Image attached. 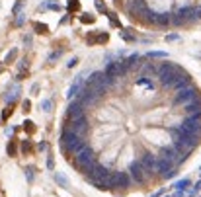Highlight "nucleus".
<instances>
[{
    "label": "nucleus",
    "mask_w": 201,
    "mask_h": 197,
    "mask_svg": "<svg viewBox=\"0 0 201 197\" xmlns=\"http://www.w3.org/2000/svg\"><path fill=\"white\" fill-rule=\"evenodd\" d=\"M72 164L74 166H78L80 170H82L84 174L90 170V168L96 164V158H94V152H92V148L90 147H86L84 150H80L76 156H74V160H72Z\"/></svg>",
    "instance_id": "f257e3e1"
},
{
    "label": "nucleus",
    "mask_w": 201,
    "mask_h": 197,
    "mask_svg": "<svg viewBox=\"0 0 201 197\" xmlns=\"http://www.w3.org/2000/svg\"><path fill=\"white\" fill-rule=\"evenodd\" d=\"M199 98V90L195 88V86H188V88H184L176 94V98H174V106H188L191 104L193 100H197Z\"/></svg>",
    "instance_id": "f03ea898"
},
{
    "label": "nucleus",
    "mask_w": 201,
    "mask_h": 197,
    "mask_svg": "<svg viewBox=\"0 0 201 197\" xmlns=\"http://www.w3.org/2000/svg\"><path fill=\"white\" fill-rule=\"evenodd\" d=\"M109 185H111V189H117V187L127 189L131 185L129 172H113V174H111V178H109Z\"/></svg>",
    "instance_id": "7ed1b4c3"
},
{
    "label": "nucleus",
    "mask_w": 201,
    "mask_h": 197,
    "mask_svg": "<svg viewBox=\"0 0 201 197\" xmlns=\"http://www.w3.org/2000/svg\"><path fill=\"white\" fill-rule=\"evenodd\" d=\"M106 72L108 76H113V78H121V76H125L129 72V68L125 67V63H123V59L121 61H111V63H108L106 64Z\"/></svg>",
    "instance_id": "20e7f679"
},
{
    "label": "nucleus",
    "mask_w": 201,
    "mask_h": 197,
    "mask_svg": "<svg viewBox=\"0 0 201 197\" xmlns=\"http://www.w3.org/2000/svg\"><path fill=\"white\" fill-rule=\"evenodd\" d=\"M129 176H131L133 181H137V184H145L146 178H148V174L143 168V164H141L139 160H135V162L129 164Z\"/></svg>",
    "instance_id": "39448f33"
},
{
    "label": "nucleus",
    "mask_w": 201,
    "mask_h": 197,
    "mask_svg": "<svg viewBox=\"0 0 201 197\" xmlns=\"http://www.w3.org/2000/svg\"><path fill=\"white\" fill-rule=\"evenodd\" d=\"M82 109H84V106L80 104L78 100H74V101H70L69 104V107H66V119L69 121H74V119H78V117H82Z\"/></svg>",
    "instance_id": "423d86ee"
},
{
    "label": "nucleus",
    "mask_w": 201,
    "mask_h": 197,
    "mask_svg": "<svg viewBox=\"0 0 201 197\" xmlns=\"http://www.w3.org/2000/svg\"><path fill=\"white\" fill-rule=\"evenodd\" d=\"M141 164H143V168L146 170L148 176H152V170H156V164H158V158H156L154 154H151V152H145L143 156H141L139 160Z\"/></svg>",
    "instance_id": "0eeeda50"
},
{
    "label": "nucleus",
    "mask_w": 201,
    "mask_h": 197,
    "mask_svg": "<svg viewBox=\"0 0 201 197\" xmlns=\"http://www.w3.org/2000/svg\"><path fill=\"white\" fill-rule=\"evenodd\" d=\"M180 127L188 129L189 133H195V135H201V117H185L184 123Z\"/></svg>",
    "instance_id": "6e6552de"
},
{
    "label": "nucleus",
    "mask_w": 201,
    "mask_h": 197,
    "mask_svg": "<svg viewBox=\"0 0 201 197\" xmlns=\"http://www.w3.org/2000/svg\"><path fill=\"white\" fill-rule=\"evenodd\" d=\"M146 10H148V6L145 4V0H133V4L129 6V16L141 20V16H143Z\"/></svg>",
    "instance_id": "1a4fd4ad"
},
{
    "label": "nucleus",
    "mask_w": 201,
    "mask_h": 197,
    "mask_svg": "<svg viewBox=\"0 0 201 197\" xmlns=\"http://www.w3.org/2000/svg\"><path fill=\"white\" fill-rule=\"evenodd\" d=\"M184 111L188 117H201V98L193 100L188 106H184Z\"/></svg>",
    "instance_id": "9d476101"
},
{
    "label": "nucleus",
    "mask_w": 201,
    "mask_h": 197,
    "mask_svg": "<svg viewBox=\"0 0 201 197\" xmlns=\"http://www.w3.org/2000/svg\"><path fill=\"white\" fill-rule=\"evenodd\" d=\"M174 166H176V162H172V160H168V158H160V156H158L156 172H160L162 176H164V174H168V172H172V170H174Z\"/></svg>",
    "instance_id": "9b49d317"
},
{
    "label": "nucleus",
    "mask_w": 201,
    "mask_h": 197,
    "mask_svg": "<svg viewBox=\"0 0 201 197\" xmlns=\"http://www.w3.org/2000/svg\"><path fill=\"white\" fill-rule=\"evenodd\" d=\"M109 39V35L106 31H96L92 35H88V43H106Z\"/></svg>",
    "instance_id": "f8f14e48"
},
{
    "label": "nucleus",
    "mask_w": 201,
    "mask_h": 197,
    "mask_svg": "<svg viewBox=\"0 0 201 197\" xmlns=\"http://www.w3.org/2000/svg\"><path fill=\"white\" fill-rule=\"evenodd\" d=\"M170 24H172V14L164 12L156 16V26H170Z\"/></svg>",
    "instance_id": "ddd939ff"
},
{
    "label": "nucleus",
    "mask_w": 201,
    "mask_h": 197,
    "mask_svg": "<svg viewBox=\"0 0 201 197\" xmlns=\"http://www.w3.org/2000/svg\"><path fill=\"white\" fill-rule=\"evenodd\" d=\"M156 16H158V14L156 12H152V10H146L143 16H141V20L145 21V24H156Z\"/></svg>",
    "instance_id": "4468645a"
},
{
    "label": "nucleus",
    "mask_w": 201,
    "mask_h": 197,
    "mask_svg": "<svg viewBox=\"0 0 201 197\" xmlns=\"http://www.w3.org/2000/svg\"><path fill=\"white\" fill-rule=\"evenodd\" d=\"M191 185V181L188 180V178H184V180H178L176 184H174V187H176V191H185Z\"/></svg>",
    "instance_id": "2eb2a0df"
},
{
    "label": "nucleus",
    "mask_w": 201,
    "mask_h": 197,
    "mask_svg": "<svg viewBox=\"0 0 201 197\" xmlns=\"http://www.w3.org/2000/svg\"><path fill=\"white\" fill-rule=\"evenodd\" d=\"M55 181H57V184L61 185V187H65V189H69V180H66V176H65V174H61V172H57V174H55Z\"/></svg>",
    "instance_id": "dca6fc26"
},
{
    "label": "nucleus",
    "mask_w": 201,
    "mask_h": 197,
    "mask_svg": "<svg viewBox=\"0 0 201 197\" xmlns=\"http://www.w3.org/2000/svg\"><path fill=\"white\" fill-rule=\"evenodd\" d=\"M137 61H139V55H137V53H133V55L127 57V59H123V63H125V67H127V68L137 67Z\"/></svg>",
    "instance_id": "f3484780"
},
{
    "label": "nucleus",
    "mask_w": 201,
    "mask_h": 197,
    "mask_svg": "<svg viewBox=\"0 0 201 197\" xmlns=\"http://www.w3.org/2000/svg\"><path fill=\"white\" fill-rule=\"evenodd\" d=\"M31 27L35 30V33H47V31H49V27H47L45 24H39V21H33Z\"/></svg>",
    "instance_id": "a211bd4d"
},
{
    "label": "nucleus",
    "mask_w": 201,
    "mask_h": 197,
    "mask_svg": "<svg viewBox=\"0 0 201 197\" xmlns=\"http://www.w3.org/2000/svg\"><path fill=\"white\" fill-rule=\"evenodd\" d=\"M41 109H43V111H45V113H49L51 109H53V100H49V98H45V100L41 101Z\"/></svg>",
    "instance_id": "6ab92c4d"
},
{
    "label": "nucleus",
    "mask_w": 201,
    "mask_h": 197,
    "mask_svg": "<svg viewBox=\"0 0 201 197\" xmlns=\"http://www.w3.org/2000/svg\"><path fill=\"white\" fill-rule=\"evenodd\" d=\"M137 86H146V88H151V90L154 88V84H152V82H151V80H148V78H146V76H141V78L137 80Z\"/></svg>",
    "instance_id": "aec40b11"
},
{
    "label": "nucleus",
    "mask_w": 201,
    "mask_h": 197,
    "mask_svg": "<svg viewBox=\"0 0 201 197\" xmlns=\"http://www.w3.org/2000/svg\"><path fill=\"white\" fill-rule=\"evenodd\" d=\"M12 113H14V104H12V106L8 104V106H6V107H4V113H2V121H8Z\"/></svg>",
    "instance_id": "412c9836"
},
{
    "label": "nucleus",
    "mask_w": 201,
    "mask_h": 197,
    "mask_svg": "<svg viewBox=\"0 0 201 197\" xmlns=\"http://www.w3.org/2000/svg\"><path fill=\"white\" fill-rule=\"evenodd\" d=\"M146 57H151V59H164V57H168V53H164V51H151Z\"/></svg>",
    "instance_id": "4be33fe9"
},
{
    "label": "nucleus",
    "mask_w": 201,
    "mask_h": 197,
    "mask_svg": "<svg viewBox=\"0 0 201 197\" xmlns=\"http://www.w3.org/2000/svg\"><path fill=\"white\" fill-rule=\"evenodd\" d=\"M8 156H16V152H18V144H16V141H10L8 143Z\"/></svg>",
    "instance_id": "5701e85b"
},
{
    "label": "nucleus",
    "mask_w": 201,
    "mask_h": 197,
    "mask_svg": "<svg viewBox=\"0 0 201 197\" xmlns=\"http://www.w3.org/2000/svg\"><path fill=\"white\" fill-rule=\"evenodd\" d=\"M24 131L27 135H33L35 133V125H33V121H24Z\"/></svg>",
    "instance_id": "b1692460"
},
{
    "label": "nucleus",
    "mask_w": 201,
    "mask_h": 197,
    "mask_svg": "<svg viewBox=\"0 0 201 197\" xmlns=\"http://www.w3.org/2000/svg\"><path fill=\"white\" fill-rule=\"evenodd\" d=\"M22 152H24V154H27V152H33L31 141H24V143H22Z\"/></svg>",
    "instance_id": "393cba45"
},
{
    "label": "nucleus",
    "mask_w": 201,
    "mask_h": 197,
    "mask_svg": "<svg viewBox=\"0 0 201 197\" xmlns=\"http://www.w3.org/2000/svg\"><path fill=\"white\" fill-rule=\"evenodd\" d=\"M16 57H18V49H12L10 53L6 55V59H4V63H6V64H10V63H12L14 59H16Z\"/></svg>",
    "instance_id": "a878e982"
},
{
    "label": "nucleus",
    "mask_w": 201,
    "mask_h": 197,
    "mask_svg": "<svg viewBox=\"0 0 201 197\" xmlns=\"http://www.w3.org/2000/svg\"><path fill=\"white\" fill-rule=\"evenodd\" d=\"M94 16L92 14H82V16H80V21H82V24H94Z\"/></svg>",
    "instance_id": "bb28decb"
},
{
    "label": "nucleus",
    "mask_w": 201,
    "mask_h": 197,
    "mask_svg": "<svg viewBox=\"0 0 201 197\" xmlns=\"http://www.w3.org/2000/svg\"><path fill=\"white\" fill-rule=\"evenodd\" d=\"M119 35H121L125 41H135V35H131L127 30H121V31H119Z\"/></svg>",
    "instance_id": "cd10ccee"
},
{
    "label": "nucleus",
    "mask_w": 201,
    "mask_h": 197,
    "mask_svg": "<svg viewBox=\"0 0 201 197\" xmlns=\"http://www.w3.org/2000/svg\"><path fill=\"white\" fill-rule=\"evenodd\" d=\"M154 72H156L154 64H151V63H148L146 67H145V70H143V76H145V74H154Z\"/></svg>",
    "instance_id": "c85d7f7f"
},
{
    "label": "nucleus",
    "mask_w": 201,
    "mask_h": 197,
    "mask_svg": "<svg viewBox=\"0 0 201 197\" xmlns=\"http://www.w3.org/2000/svg\"><path fill=\"white\" fill-rule=\"evenodd\" d=\"M78 8H80L78 0H69V10H78Z\"/></svg>",
    "instance_id": "c756f323"
},
{
    "label": "nucleus",
    "mask_w": 201,
    "mask_h": 197,
    "mask_svg": "<svg viewBox=\"0 0 201 197\" xmlns=\"http://www.w3.org/2000/svg\"><path fill=\"white\" fill-rule=\"evenodd\" d=\"M47 168H49V170H53V168H55V160H53V154H51V152L47 154Z\"/></svg>",
    "instance_id": "7c9ffc66"
},
{
    "label": "nucleus",
    "mask_w": 201,
    "mask_h": 197,
    "mask_svg": "<svg viewBox=\"0 0 201 197\" xmlns=\"http://www.w3.org/2000/svg\"><path fill=\"white\" fill-rule=\"evenodd\" d=\"M108 16H109V21H111V26L119 27V21H117V18H115V14H108Z\"/></svg>",
    "instance_id": "2f4dec72"
},
{
    "label": "nucleus",
    "mask_w": 201,
    "mask_h": 197,
    "mask_svg": "<svg viewBox=\"0 0 201 197\" xmlns=\"http://www.w3.org/2000/svg\"><path fill=\"white\" fill-rule=\"evenodd\" d=\"M26 178H27V181H33V168H27L26 170Z\"/></svg>",
    "instance_id": "473e14b6"
},
{
    "label": "nucleus",
    "mask_w": 201,
    "mask_h": 197,
    "mask_svg": "<svg viewBox=\"0 0 201 197\" xmlns=\"http://www.w3.org/2000/svg\"><path fill=\"white\" fill-rule=\"evenodd\" d=\"M199 189H201V180L197 181V184H195V185H193V191H189V197H191L193 193H197V191H199Z\"/></svg>",
    "instance_id": "72a5a7b5"
},
{
    "label": "nucleus",
    "mask_w": 201,
    "mask_h": 197,
    "mask_svg": "<svg viewBox=\"0 0 201 197\" xmlns=\"http://www.w3.org/2000/svg\"><path fill=\"white\" fill-rule=\"evenodd\" d=\"M24 78H27V70H20V72H18V78H16V80H24Z\"/></svg>",
    "instance_id": "f704fd0d"
},
{
    "label": "nucleus",
    "mask_w": 201,
    "mask_h": 197,
    "mask_svg": "<svg viewBox=\"0 0 201 197\" xmlns=\"http://www.w3.org/2000/svg\"><path fill=\"white\" fill-rule=\"evenodd\" d=\"M24 24V14H18V18H16V26H22Z\"/></svg>",
    "instance_id": "c9c22d12"
},
{
    "label": "nucleus",
    "mask_w": 201,
    "mask_h": 197,
    "mask_svg": "<svg viewBox=\"0 0 201 197\" xmlns=\"http://www.w3.org/2000/svg\"><path fill=\"white\" fill-rule=\"evenodd\" d=\"M29 109H31V101L26 100V101H24V111H29Z\"/></svg>",
    "instance_id": "e433bc0d"
},
{
    "label": "nucleus",
    "mask_w": 201,
    "mask_h": 197,
    "mask_svg": "<svg viewBox=\"0 0 201 197\" xmlns=\"http://www.w3.org/2000/svg\"><path fill=\"white\" fill-rule=\"evenodd\" d=\"M37 148H39V150H47V148H49V144L43 141V143H39V147H37Z\"/></svg>",
    "instance_id": "4c0bfd02"
},
{
    "label": "nucleus",
    "mask_w": 201,
    "mask_h": 197,
    "mask_svg": "<svg viewBox=\"0 0 201 197\" xmlns=\"http://www.w3.org/2000/svg\"><path fill=\"white\" fill-rule=\"evenodd\" d=\"M22 8V0H18V2H16V6H14V10H12V14H16L18 10Z\"/></svg>",
    "instance_id": "58836bf2"
},
{
    "label": "nucleus",
    "mask_w": 201,
    "mask_h": 197,
    "mask_svg": "<svg viewBox=\"0 0 201 197\" xmlns=\"http://www.w3.org/2000/svg\"><path fill=\"white\" fill-rule=\"evenodd\" d=\"M76 63H78V59H76V57H74V59H70V61H69V68H72Z\"/></svg>",
    "instance_id": "ea45409f"
},
{
    "label": "nucleus",
    "mask_w": 201,
    "mask_h": 197,
    "mask_svg": "<svg viewBox=\"0 0 201 197\" xmlns=\"http://www.w3.org/2000/svg\"><path fill=\"white\" fill-rule=\"evenodd\" d=\"M174 39H178V35H176V33H172V35H166V41H174Z\"/></svg>",
    "instance_id": "a19ab883"
},
{
    "label": "nucleus",
    "mask_w": 201,
    "mask_h": 197,
    "mask_svg": "<svg viewBox=\"0 0 201 197\" xmlns=\"http://www.w3.org/2000/svg\"><path fill=\"white\" fill-rule=\"evenodd\" d=\"M199 176H201V168H199Z\"/></svg>",
    "instance_id": "79ce46f5"
},
{
    "label": "nucleus",
    "mask_w": 201,
    "mask_h": 197,
    "mask_svg": "<svg viewBox=\"0 0 201 197\" xmlns=\"http://www.w3.org/2000/svg\"><path fill=\"white\" fill-rule=\"evenodd\" d=\"M164 197H172V195H164Z\"/></svg>",
    "instance_id": "37998d69"
}]
</instances>
